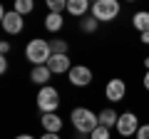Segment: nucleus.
I'll return each instance as SVG.
<instances>
[{"instance_id":"nucleus-1","label":"nucleus","mask_w":149,"mask_h":139,"mask_svg":"<svg viewBox=\"0 0 149 139\" xmlns=\"http://www.w3.org/2000/svg\"><path fill=\"white\" fill-rule=\"evenodd\" d=\"M52 57V45L42 38H32L30 42L25 45V60L37 67V65H47V60Z\"/></svg>"},{"instance_id":"nucleus-2","label":"nucleus","mask_w":149,"mask_h":139,"mask_svg":"<svg viewBox=\"0 0 149 139\" xmlns=\"http://www.w3.org/2000/svg\"><path fill=\"white\" fill-rule=\"evenodd\" d=\"M70 119H72V127L77 129V134H92L100 127V117L87 107H74Z\"/></svg>"},{"instance_id":"nucleus-3","label":"nucleus","mask_w":149,"mask_h":139,"mask_svg":"<svg viewBox=\"0 0 149 139\" xmlns=\"http://www.w3.org/2000/svg\"><path fill=\"white\" fill-rule=\"evenodd\" d=\"M90 13L95 15V20H100V22H112V20L119 17L122 5H119V0H97V3H92Z\"/></svg>"},{"instance_id":"nucleus-4","label":"nucleus","mask_w":149,"mask_h":139,"mask_svg":"<svg viewBox=\"0 0 149 139\" xmlns=\"http://www.w3.org/2000/svg\"><path fill=\"white\" fill-rule=\"evenodd\" d=\"M37 109L40 112H57V107H60V92L55 90V87H50V85H45L42 90L37 92Z\"/></svg>"},{"instance_id":"nucleus-5","label":"nucleus","mask_w":149,"mask_h":139,"mask_svg":"<svg viewBox=\"0 0 149 139\" xmlns=\"http://www.w3.org/2000/svg\"><path fill=\"white\" fill-rule=\"evenodd\" d=\"M142 127V124H139V117L134 112H122L119 114V122H117V134L119 137H134V134H137V129Z\"/></svg>"},{"instance_id":"nucleus-6","label":"nucleus","mask_w":149,"mask_h":139,"mask_svg":"<svg viewBox=\"0 0 149 139\" xmlns=\"http://www.w3.org/2000/svg\"><path fill=\"white\" fill-rule=\"evenodd\" d=\"M67 80H70L72 87H87L92 82V70L85 67V65H74V67L67 72Z\"/></svg>"},{"instance_id":"nucleus-7","label":"nucleus","mask_w":149,"mask_h":139,"mask_svg":"<svg viewBox=\"0 0 149 139\" xmlns=\"http://www.w3.org/2000/svg\"><path fill=\"white\" fill-rule=\"evenodd\" d=\"M25 15H20L17 10H10L3 15V30L10 32V35H20L22 30H25V20H22Z\"/></svg>"},{"instance_id":"nucleus-8","label":"nucleus","mask_w":149,"mask_h":139,"mask_svg":"<svg viewBox=\"0 0 149 139\" xmlns=\"http://www.w3.org/2000/svg\"><path fill=\"white\" fill-rule=\"evenodd\" d=\"M124 95H127V85H124V80H119V77H112V80L107 82V87H104V97H107V102H122Z\"/></svg>"},{"instance_id":"nucleus-9","label":"nucleus","mask_w":149,"mask_h":139,"mask_svg":"<svg viewBox=\"0 0 149 139\" xmlns=\"http://www.w3.org/2000/svg\"><path fill=\"white\" fill-rule=\"evenodd\" d=\"M47 67H50L52 75H62V72H70L72 70V60H70V55L52 52V57L47 60Z\"/></svg>"},{"instance_id":"nucleus-10","label":"nucleus","mask_w":149,"mask_h":139,"mask_svg":"<svg viewBox=\"0 0 149 139\" xmlns=\"http://www.w3.org/2000/svg\"><path fill=\"white\" fill-rule=\"evenodd\" d=\"M40 124H42L45 132H55V134H60V129H62V119L57 112H45L40 117Z\"/></svg>"},{"instance_id":"nucleus-11","label":"nucleus","mask_w":149,"mask_h":139,"mask_svg":"<svg viewBox=\"0 0 149 139\" xmlns=\"http://www.w3.org/2000/svg\"><path fill=\"white\" fill-rule=\"evenodd\" d=\"M87 10H92L90 0H67V13L72 17H85Z\"/></svg>"},{"instance_id":"nucleus-12","label":"nucleus","mask_w":149,"mask_h":139,"mask_svg":"<svg viewBox=\"0 0 149 139\" xmlns=\"http://www.w3.org/2000/svg\"><path fill=\"white\" fill-rule=\"evenodd\" d=\"M52 77V72H50V67L47 65H37V67H32V72H30V80L35 82V85H47V80Z\"/></svg>"},{"instance_id":"nucleus-13","label":"nucleus","mask_w":149,"mask_h":139,"mask_svg":"<svg viewBox=\"0 0 149 139\" xmlns=\"http://www.w3.org/2000/svg\"><path fill=\"white\" fill-rule=\"evenodd\" d=\"M62 25H65L62 13H47V17H45V30L47 32H60Z\"/></svg>"},{"instance_id":"nucleus-14","label":"nucleus","mask_w":149,"mask_h":139,"mask_svg":"<svg viewBox=\"0 0 149 139\" xmlns=\"http://www.w3.org/2000/svg\"><path fill=\"white\" fill-rule=\"evenodd\" d=\"M97 117H100V124L102 127H107V129H112V127H117V122H119V114L114 112V109H102L100 114H97Z\"/></svg>"},{"instance_id":"nucleus-15","label":"nucleus","mask_w":149,"mask_h":139,"mask_svg":"<svg viewBox=\"0 0 149 139\" xmlns=\"http://www.w3.org/2000/svg\"><path fill=\"white\" fill-rule=\"evenodd\" d=\"M132 25H134V30H139V32H149V10H139V13H134Z\"/></svg>"},{"instance_id":"nucleus-16","label":"nucleus","mask_w":149,"mask_h":139,"mask_svg":"<svg viewBox=\"0 0 149 139\" xmlns=\"http://www.w3.org/2000/svg\"><path fill=\"white\" fill-rule=\"evenodd\" d=\"M13 10H17L20 15H30L35 10V0H15V8Z\"/></svg>"},{"instance_id":"nucleus-17","label":"nucleus","mask_w":149,"mask_h":139,"mask_svg":"<svg viewBox=\"0 0 149 139\" xmlns=\"http://www.w3.org/2000/svg\"><path fill=\"white\" fill-rule=\"evenodd\" d=\"M97 27H100V20H95V15H87L80 20V30L82 32H95Z\"/></svg>"},{"instance_id":"nucleus-18","label":"nucleus","mask_w":149,"mask_h":139,"mask_svg":"<svg viewBox=\"0 0 149 139\" xmlns=\"http://www.w3.org/2000/svg\"><path fill=\"white\" fill-rule=\"evenodd\" d=\"M45 5H47L50 13H62L67 10V0H45Z\"/></svg>"},{"instance_id":"nucleus-19","label":"nucleus","mask_w":149,"mask_h":139,"mask_svg":"<svg viewBox=\"0 0 149 139\" xmlns=\"http://www.w3.org/2000/svg\"><path fill=\"white\" fill-rule=\"evenodd\" d=\"M90 139H109V129H107V127H102V124H100V127H97L95 132L90 134Z\"/></svg>"},{"instance_id":"nucleus-20","label":"nucleus","mask_w":149,"mask_h":139,"mask_svg":"<svg viewBox=\"0 0 149 139\" xmlns=\"http://www.w3.org/2000/svg\"><path fill=\"white\" fill-rule=\"evenodd\" d=\"M50 45H52V52H62V55H67V47H70V45L65 42V40H52Z\"/></svg>"},{"instance_id":"nucleus-21","label":"nucleus","mask_w":149,"mask_h":139,"mask_svg":"<svg viewBox=\"0 0 149 139\" xmlns=\"http://www.w3.org/2000/svg\"><path fill=\"white\" fill-rule=\"evenodd\" d=\"M134 139H149V124H142L137 129V134H134Z\"/></svg>"},{"instance_id":"nucleus-22","label":"nucleus","mask_w":149,"mask_h":139,"mask_svg":"<svg viewBox=\"0 0 149 139\" xmlns=\"http://www.w3.org/2000/svg\"><path fill=\"white\" fill-rule=\"evenodd\" d=\"M0 52H3V57H5V55L10 52V42H5V40H3V42H0Z\"/></svg>"},{"instance_id":"nucleus-23","label":"nucleus","mask_w":149,"mask_h":139,"mask_svg":"<svg viewBox=\"0 0 149 139\" xmlns=\"http://www.w3.org/2000/svg\"><path fill=\"white\" fill-rule=\"evenodd\" d=\"M8 72V57H3L0 60V75H5Z\"/></svg>"},{"instance_id":"nucleus-24","label":"nucleus","mask_w":149,"mask_h":139,"mask_svg":"<svg viewBox=\"0 0 149 139\" xmlns=\"http://www.w3.org/2000/svg\"><path fill=\"white\" fill-rule=\"evenodd\" d=\"M40 139H60V134H55V132H45Z\"/></svg>"},{"instance_id":"nucleus-25","label":"nucleus","mask_w":149,"mask_h":139,"mask_svg":"<svg viewBox=\"0 0 149 139\" xmlns=\"http://www.w3.org/2000/svg\"><path fill=\"white\" fill-rule=\"evenodd\" d=\"M142 85H144V90L149 92V70H147V72H144V80H142Z\"/></svg>"},{"instance_id":"nucleus-26","label":"nucleus","mask_w":149,"mask_h":139,"mask_svg":"<svg viewBox=\"0 0 149 139\" xmlns=\"http://www.w3.org/2000/svg\"><path fill=\"white\" fill-rule=\"evenodd\" d=\"M139 40H142L144 45H149V32H139Z\"/></svg>"},{"instance_id":"nucleus-27","label":"nucleus","mask_w":149,"mask_h":139,"mask_svg":"<svg viewBox=\"0 0 149 139\" xmlns=\"http://www.w3.org/2000/svg\"><path fill=\"white\" fill-rule=\"evenodd\" d=\"M15 139H35V137H32V134H17Z\"/></svg>"},{"instance_id":"nucleus-28","label":"nucleus","mask_w":149,"mask_h":139,"mask_svg":"<svg viewBox=\"0 0 149 139\" xmlns=\"http://www.w3.org/2000/svg\"><path fill=\"white\" fill-rule=\"evenodd\" d=\"M144 67H147V70H149V57H144Z\"/></svg>"},{"instance_id":"nucleus-29","label":"nucleus","mask_w":149,"mask_h":139,"mask_svg":"<svg viewBox=\"0 0 149 139\" xmlns=\"http://www.w3.org/2000/svg\"><path fill=\"white\" fill-rule=\"evenodd\" d=\"M127 3H137V0H127Z\"/></svg>"},{"instance_id":"nucleus-30","label":"nucleus","mask_w":149,"mask_h":139,"mask_svg":"<svg viewBox=\"0 0 149 139\" xmlns=\"http://www.w3.org/2000/svg\"><path fill=\"white\" fill-rule=\"evenodd\" d=\"M90 3H97V0H90Z\"/></svg>"}]
</instances>
